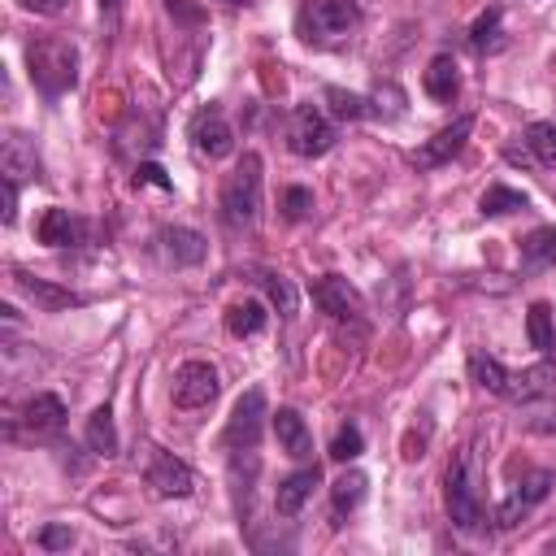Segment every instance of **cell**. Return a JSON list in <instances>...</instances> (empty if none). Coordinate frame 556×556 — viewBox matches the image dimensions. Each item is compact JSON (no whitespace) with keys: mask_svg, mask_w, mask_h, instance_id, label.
I'll return each instance as SVG.
<instances>
[{"mask_svg":"<svg viewBox=\"0 0 556 556\" xmlns=\"http://www.w3.org/2000/svg\"><path fill=\"white\" fill-rule=\"evenodd\" d=\"M222 217L230 230H248L261 217V156L243 152L222 187Z\"/></svg>","mask_w":556,"mask_h":556,"instance_id":"cell-1","label":"cell"},{"mask_svg":"<svg viewBox=\"0 0 556 556\" xmlns=\"http://www.w3.org/2000/svg\"><path fill=\"white\" fill-rule=\"evenodd\" d=\"M26 65H30V83L43 96H61L78 83V48L70 39H39L26 48Z\"/></svg>","mask_w":556,"mask_h":556,"instance_id":"cell-2","label":"cell"},{"mask_svg":"<svg viewBox=\"0 0 556 556\" xmlns=\"http://www.w3.org/2000/svg\"><path fill=\"white\" fill-rule=\"evenodd\" d=\"M304 39L313 43H339L361 26V4L356 0H313L300 17Z\"/></svg>","mask_w":556,"mask_h":556,"instance_id":"cell-3","label":"cell"},{"mask_svg":"<svg viewBox=\"0 0 556 556\" xmlns=\"http://www.w3.org/2000/svg\"><path fill=\"white\" fill-rule=\"evenodd\" d=\"M334 122L317 109V104H295L291 122H287V143L295 156H326L334 148Z\"/></svg>","mask_w":556,"mask_h":556,"instance_id":"cell-4","label":"cell"},{"mask_svg":"<svg viewBox=\"0 0 556 556\" xmlns=\"http://www.w3.org/2000/svg\"><path fill=\"white\" fill-rule=\"evenodd\" d=\"M443 500H447V517H452L456 530H465V534L482 530V504H478V491H473V478H469L465 456H456V460L447 465Z\"/></svg>","mask_w":556,"mask_h":556,"instance_id":"cell-5","label":"cell"},{"mask_svg":"<svg viewBox=\"0 0 556 556\" xmlns=\"http://www.w3.org/2000/svg\"><path fill=\"white\" fill-rule=\"evenodd\" d=\"M222 391V378L208 361H182L178 374H174V404L178 408H204L213 404Z\"/></svg>","mask_w":556,"mask_h":556,"instance_id":"cell-6","label":"cell"},{"mask_svg":"<svg viewBox=\"0 0 556 556\" xmlns=\"http://www.w3.org/2000/svg\"><path fill=\"white\" fill-rule=\"evenodd\" d=\"M191 143H195V152L208 156V161L235 152V130H230L222 104H204V109L191 117Z\"/></svg>","mask_w":556,"mask_h":556,"instance_id":"cell-7","label":"cell"},{"mask_svg":"<svg viewBox=\"0 0 556 556\" xmlns=\"http://www.w3.org/2000/svg\"><path fill=\"white\" fill-rule=\"evenodd\" d=\"M552 482H556V478H552L547 469H534L526 482H517V491H513V495H508V500L495 508V526H504V530L521 526V521H526V517H530V513H534V508L547 500Z\"/></svg>","mask_w":556,"mask_h":556,"instance_id":"cell-8","label":"cell"},{"mask_svg":"<svg viewBox=\"0 0 556 556\" xmlns=\"http://www.w3.org/2000/svg\"><path fill=\"white\" fill-rule=\"evenodd\" d=\"M308 291H313V300L326 317H334V321H356L361 317V291L343 274H321V278H313Z\"/></svg>","mask_w":556,"mask_h":556,"instance_id":"cell-9","label":"cell"},{"mask_svg":"<svg viewBox=\"0 0 556 556\" xmlns=\"http://www.w3.org/2000/svg\"><path fill=\"white\" fill-rule=\"evenodd\" d=\"M261 426H265V391H261V387H248V391L239 395L230 421H226V443L252 452L256 439H261Z\"/></svg>","mask_w":556,"mask_h":556,"instance_id":"cell-10","label":"cell"},{"mask_svg":"<svg viewBox=\"0 0 556 556\" xmlns=\"http://www.w3.org/2000/svg\"><path fill=\"white\" fill-rule=\"evenodd\" d=\"M469 130H473V113H460L452 126H443L439 135H430L417 152H413V165L417 169H434V165H447L460 148H465V139H469Z\"/></svg>","mask_w":556,"mask_h":556,"instance_id":"cell-11","label":"cell"},{"mask_svg":"<svg viewBox=\"0 0 556 556\" xmlns=\"http://www.w3.org/2000/svg\"><path fill=\"white\" fill-rule=\"evenodd\" d=\"M143 482L152 486V495H156V500H182V495H191V486H195V478H191L187 460H178V456H169V452L152 456V465H148Z\"/></svg>","mask_w":556,"mask_h":556,"instance_id":"cell-12","label":"cell"},{"mask_svg":"<svg viewBox=\"0 0 556 556\" xmlns=\"http://www.w3.org/2000/svg\"><path fill=\"white\" fill-rule=\"evenodd\" d=\"M156 243H161V256H165L169 265H200L204 252H208L204 235L191 230V226H165V230L156 235Z\"/></svg>","mask_w":556,"mask_h":556,"instance_id":"cell-13","label":"cell"},{"mask_svg":"<svg viewBox=\"0 0 556 556\" xmlns=\"http://www.w3.org/2000/svg\"><path fill=\"white\" fill-rule=\"evenodd\" d=\"M13 282H17V291L26 295V300H35L39 308H48V313H61V308H74V304H83V295L78 291H70V287H56V282H48V278H35V274H13Z\"/></svg>","mask_w":556,"mask_h":556,"instance_id":"cell-14","label":"cell"},{"mask_svg":"<svg viewBox=\"0 0 556 556\" xmlns=\"http://www.w3.org/2000/svg\"><path fill=\"white\" fill-rule=\"evenodd\" d=\"M317 482H321L317 465H304V469L287 473V478L278 482V491H274V508H278V517H295V513L308 504V495H313Z\"/></svg>","mask_w":556,"mask_h":556,"instance_id":"cell-15","label":"cell"},{"mask_svg":"<svg viewBox=\"0 0 556 556\" xmlns=\"http://www.w3.org/2000/svg\"><path fill=\"white\" fill-rule=\"evenodd\" d=\"M35 235H39V243H48V248H74V243H83L87 226H83V217H74L70 208H48V213L39 217Z\"/></svg>","mask_w":556,"mask_h":556,"instance_id":"cell-16","label":"cell"},{"mask_svg":"<svg viewBox=\"0 0 556 556\" xmlns=\"http://www.w3.org/2000/svg\"><path fill=\"white\" fill-rule=\"evenodd\" d=\"M269 421H274V434H278V443H282V452L291 460H308L313 456V434H308V426H304V417L295 408H278Z\"/></svg>","mask_w":556,"mask_h":556,"instance_id":"cell-17","label":"cell"},{"mask_svg":"<svg viewBox=\"0 0 556 556\" xmlns=\"http://www.w3.org/2000/svg\"><path fill=\"white\" fill-rule=\"evenodd\" d=\"M365 486H369V478H365L361 469H343V473L334 478V486H330V513H334V521H330V526H343V517L361 508Z\"/></svg>","mask_w":556,"mask_h":556,"instance_id":"cell-18","label":"cell"},{"mask_svg":"<svg viewBox=\"0 0 556 556\" xmlns=\"http://www.w3.org/2000/svg\"><path fill=\"white\" fill-rule=\"evenodd\" d=\"M456 91H460V70H456V61L447 52H439L430 61V70H426V96L447 104V100H456Z\"/></svg>","mask_w":556,"mask_h":556,"instance_id":"cell-19","label":"cell"},{"mask_svg":"<svg viewBox=\"0 0 556 556\" xmlns=\"http://www.w3.org/2000/svg\"><path fill=\"white\" fill-rule=\"evenodd\" d=\"M469 378L482 387V391H491V395H504L508 400V391H513V369H504L495 356H486V352H473L469 356Z\"/></svg>","mask_w":556,"mask_h":556,"instance_id":"cell-20","label":"cell"},{"mask_svg":"<svg viewBox=\"0 0 556 556\" xmlns=\"http://www.w3.org/2000/svg\"><path fill=\"white\" fill-rule=\"evenodd\" d=\"M521 265H526L530 274L556 265V226H539V230H530V235L521 239Z\"/></svg>","mask_w":556,"mask_h":556,"instance_id":"cell-21","label":"cell"},{"mask_svg":"<svg viewBox=\"0 0 556 556\" xmlns=\"http://www.w3.org/2000/svg\"><path fill=\"white\" fill-rule=\"evenodd\" d=\"M26 426L35 430V434H61V426H65V404H61V395H35L30 404H26Z\"/></svg>","mask_w":556,"mask_h":556,"instance_id":"cell-22","label":"cell"},{"mask_svg":"<svg viewBox=\"0 0 556 556\" xmlns=\"http://www.w3.org/2000/svg\"><path fill=\"white\" fill-rule=\"evenodd\" d=\"M552 382H556V365L543 356L534 369H521V374H513V391H508V400H534V395H547L552 391Z\"/></svg>","mask_w":556,"mask_h":556,"instance_id":"cell-23","label":"cell"},{"mask_svg":"<svg viewBox=\"0 0 556 556\" xmlns=\"http://www.w3.org/2000/svg\"><path fill=\"white\" fill-rule=\"evenodd\" d=\"M265 304L261 300H239V304H230L226 308V330L235 334V339H252V334H261L265 330Z\"/></svg>","mask_w":556,"mask_h":556,"instance_id":"cell-24","label":"cell"},{"mask_svg":"<svg viewBox=\"0 0 556 556\" xmlns=\"http://www.w3.org/2000/svg\"><path fill=\"white\" fill-rule=\"evenodd\" d=\"M87 447L96 456H117V430H113V408L109 404H100L87 417Z\"/></svg>","mask_w":556,"mask_h":556,"instance_id":"cell-25","label":"cell"},{"mask_svg":"<svg viewBox=\"0 0 556 556\" xmlns=\"http://www.w3.org/2000/svg\"><path fill=\"white\" fill-rule=\"evenodd\" d=\"M521 143L530 148V156L543 165V169H556V126L552 122H530Z\"/></svg>","mask_w":556,"mask_h":556,"instance_id":"cell-26","label":"cell"},{"mask_svg":"<svg viewBox=\"0 0 556 556\" xmlns=\"http://www.w3.org/2000/svg\"><path fill=\"white\" fill-rule=\"evenodd\" d=\"M4 174L9 178H35L39 174V161H35L26 135H9L4 139Z\"/></svg>","mask_w":556,"mask_h":556,"instance_id":"cell-27","label":"cell"},{"mask_svg":"<svg viewBox=\"0 0 556 556\" xmlns=\"http://www.w3.org/2000/svg\"><path fill=\"white\" fill-rule=\"evenodd\" d=\"M526 204H530V200H526V191H513V187L495 182V187H486V191H482L478 213H482V217H504V213H517V208H526Z\"/></svg>","mask_w":556,"mask_h":556,"instance_id":"cell-28","label":"cell"},{"mask_svg":"<svg viewBox=\"0 0 556 556\" xmlns=\"http://www.w3.org/2000/svg\"><path fill=\"white\" fill-rule=\"evenodd\" d=\"M526 330H530V348L534 352H552V343H556V334H552V304H530V313H526Z\"/></svg>","mask_w":556,"mask_h":556,"instance_id":"cell-29","label":"cell"},{"mask_svg":"<svg viewBox=\"0 0 556 556\" xmlns=\"http://www.w3.org/2000/svg\"><path fill=\"white\" fill-rule=\"evenodd\" d=\"M326 104H330V113L339 122H356V117L369 113V100L356 96V91H343V87H326Z\"/></svg>","mask_w":556,"mask_h":556,"instance_id":"cell-30","label":"cell"},{"mask_svg":"<svg viewBox=\"0 0 556 556\" xmlns=\"http://www.w3.org/2000/svg\"><path fill=\"white\" fill-rule=\"evenodd\" d=\"M469 43H473L478 52H495V48H500V9L478 13V22H473V30H469Z\"/></svg>","mask_w":556,"mask_h":556,"instance_id":"cell-31","label":"cell"},{"mask_svg":"<svg viewBox=\"0 0 556 556\" xmlns=\"http://www.w3.org/2000/svg\"><path fill=\"white\" fill-rule=\"evenodd\" d=\"M256 282L265 287V295L274 300V308H278L282 317H295V287H291L282 274H261Z\"/></svg>","mask_w":556,"mask_h":556,"instance_id":"cell-32","label":"cell"},{"mask_svg":"<svg viewBox=\"0 0 556 556\" xmlns=\"http://www.w3.org/2000/svg\"><path fill=\"white\" fill-rule=\"evenodd\" d=\"M361 447H365L361 430H356V426H339V434H334V443H330V460L348 465V460H356V456H361Z\"/></svg>","mask_w":556,"mask_h":556,"instance_id":"cell-33","label":"cell"},{"mask_svg":"<svg viewBox=\"0 0 556 556\" xmlns=\"http://www.w3.org/2000/svg\"><path fill=\"white\" fill-rule=\"evenodd\" d=\"M369 113H378V117H400V113H404V91H400L395 83L378 87L374 100H369Z\"/></svg>","mask_w":556,"mask_h":556,"instance_id":"cell-34","label":"cell"},{"mask_svg":"<svg viewBox=\"0 0 556 556\" xmlns=\"http://www.w3.org/2000/svg\"><path fill=\"white\" fill-rule=\"evenodd\" d=\"M308 208H313V191H308V187H287V191H282V213H287L291 222H304Z\"/></svg>","mask_w":556,"mask_h":556,"instance_id":"cell-35","label":"cell"},{"mask_svg":"<svg viewBox=\"0 0 556 556\" xmlns=\"http://www.w3.org/2000/svg\"><path fill=\"white\" fill-rule=\"evenodd\" d=\"M74 543V530L70 526H43L39 530V547L43 552H61V547H70Z\"/></svg>","mask_w":556,"mask_h":556,"instance_id":"cell-36","label":"cell"},{"mask_svg":"<svg viewBox=\"0 0 556 556\" xmlns=\"http://www.w3.org/2000/svg\"><path fill=\"white\" fill-rule=\"evenodd\" d=\"M135 182H152V187H161V191H169V187H174V182L165 178V169H161V165H152V161L135 169Z\"/></svg>","mask_w":556,"mask_h":556,"instance_id":"cell-37","label":"cell"},{"mask_svg":"<svg viewBox=\"0 0 556 556\" xmlns=\"http://www.w3.org/2000/svg\"><path fill=\"white\" fill-rule=\"evenodd\" d=\"M0 217H4V226H13V217H17V178H9V174H4V208H0Z\"/></svg>","mask_w":556,"mask_h":556,"instance_id":"cell-38","label":"cell"},{"mask_svg":"<svg viewBox=\"0 0 556 556\" xmlns=\"http://www.w3.org/2000/svg\"><path fill=\"white\" fill-rule=\"evenodd\" d=\"M165 9H169V13H178V17L187 22V26H195V22L204 17V13H200L195 4H187V0H165Z\"/></svg>","mask_w":556,"mask_h":556,"instance_id":"cell-39","label":"cell"},{"mask_svg":"<svg viewBox=\"0 0 556 556\" xmlns=\"http://www.w3.org/2000/svg\"><path fill=\"white\" fill-rule=\"evenodd\" d=\"M22 9H30V13H61L70 0H17Z\"/></svg>","mask_w":556,"mask_h":556,"instance_id":"cell-40","label":"cell"},{"mask_svg":"<svg viewBox=\"0 0 556 556\" xmlns=\"http://www.w3.org/2000/svg\"><path fill=\"white\" fill-rule=\"evenodd\" d=\"M100 13H104V17H117V13H122V0H100Z\"/></svg>","mask_w":556,"mask_h":556,"instance_id":"cell-41","label":"cell"},{"mask_svg":"<svg viewBox=\"0 0 556 556\" xmlns=\"http://www.w3.org/2000/svg\"><path fill=\"white\" fill-rule=\"evenodd\" d=\"M222 4H248V0H222Z\"/></svg>","mask_w":556,"mask_h":556,"instance_id":"cell-42","label":"cell"}]
</instances>
